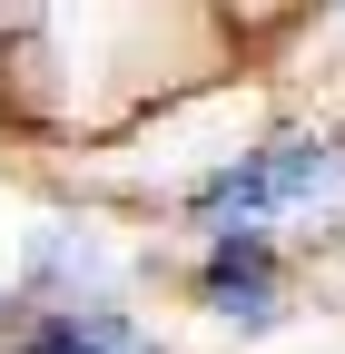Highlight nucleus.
<instances>
[{
	"mask_svg": "<svg viewBox=\"0 0 345 354\" xmlns=\"http://www.w3.org/2000/svg\"><path fill=\"white\" fill-rule=\"evenodd\" d=\"M207 236H256V246H306L345 227V128H296V138H267L256 158H227L197 187Z\"/></svg>",
	"mask_w": 345,
	"mask_h": 354,
	"instance_id": "f257e3e1",
	"label": "nucleus"
},
{
	"mask_svg": "<svg viewBox=\"0 0 345 354\" xmlns=\"http://www.w3.org/2000/svg\"><path fill=\"white\" fill-rule=\"evenodd\" d=\"M197 305H207L227 335H267V325L286 315V256H276V246H256V236H207Z\"/></svg>",
	"mask_w": 345,
	"mask_h": 354,
	"instance_id": "f03ea898",
	"label": "nucleus"
},
{
	"mask_svg": "<svg viewBox=\"0 0 345 354\" xmlns=\"http://www.w3.org/2000/svg\"><path fill=\"white\" fill-rule=\"evenodd\" d=\"M10 354H158V335H139V325H128L118 305H99V295H60L50 315L20 325Z\"/></svg>",
	"mask_w": 345,
	"mask_h": 354,
	"instance_id": "7ed1b4c3",
	"label": "nucleus"
}]
</instances>
